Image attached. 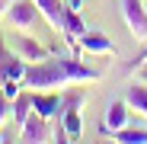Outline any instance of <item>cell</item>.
Wrapping results in <instances>:
<instances>
[{
	"instance_id": "1",
	"label": "cell",
	"mask_w": 147,
	"mask_h": 144,
	"mask_svg": "<svg viewBox=\"0 0 147 144\" xmlns=\"http://www.w3.org/2000/svg\"><path fill=\"white\" fill-rule=\"evenodd\" d=\"M102 74L77 58H45L29 64L22 87L29 90H64L70 83H96Z\"/></svg>"
},
{
	"instance_id": "2",
	"label": "cell",
	"mask_w": 147,
	"mask_h": 144,
	"mask_svg": "<svg viewBox=\"0 0 147 144\" xmlns=\"http://www.w3.org/2000/svg\"><path fill=\"white\" fill-rule=\"evenodd\" d=\"M83 103L86 96L80 90L64 93V112H61V138L58 141H80L83 138Z\"/></svg>"
},
{
	"instance_id": "3",
	"label": "cell",
	"mask_w": 147,
	"mask_h": 144,
	"mask_svg": "<svg viewBox=\"0 0 147 144\" xmlns=\"http://www.w3.org/2000/svg\"><path fill=\"white\" fill-rule=\"evenodd\" d=\"M38 7H35V0H13L10 10H7V26L13 32H32L35 26V19H38Z\"/></svg>"
},
{
	"instance_id": "4",
	"label": "cell",
	"mask_w": 147,
	"mask_h": 144,
	"mask_svg": "<svg viewBox=\"0 0 147 144\" xmlns=\"http://www.w3.org/2000/svg\"><path fill=\"white\" fill-rule=\"evenodd\" d=\"M32 112H38L48 122H61V112H64V96L61 90H32Z\"/></svg>"
},
{
	"instance_id": "5",
	"label": "cell",
	"mask_w": 147,
	"mask_h": 144,
	"mask_svg": "<svg viewBox=\"0 0 147 144\" xmlns=\"http://www.w3.org/2000/svg\"><path fill=\"white\" fill-rule=\"evenodd\" d=\"M121 16H125V26L134 35V42H147V10L141 0H121Z\"/></svg>"
},
{
	"instance_id": "6",
	"label": "cell",
	"mask_w": 147,
	"mask_h": 144,
	"mask_svg": "<svg viewBox=\"0 0 147 144\" xmlns=\"http://www.w3.org/2000/svg\"><path fill=\"white\" fill-rule=\"evenodd\" d=\"M19 138H22V141H29V144H45V141H55L48 118H42L38 112H32V115L26 118V125L19 128Z\"/></svg>"
},
{
	"instance_id": "7",
	"label": "cell",
	"mask_w": 147,
	"mask_h": 144,
	"mask_svg": "<svg viewBox=\"0 0 147 144\" xmlns=\"http://www.w3.org/2000/svg\"><path fill=\"white\" fill-rule=\"evenodd\" d=\"M128 103L125 99H115V103H109V109H106V115H102V125H99V131L102 135H115V131H121L128 125Z\"/></svg>"
},
{
	"instance_id": "8",
	"label": "cell",
	"mask_w": 147,
	"mask_h": 144,
	"mask_svg": "<svg viewBox=\"0 0 147 144\" xmlns=\"http://www.w3.org/2000/svg\"><path fill=\"white\" fill-rule=\"evenodd\" d=\"M13 51H16L19 58H26L29 64H35V61H45V58H51V51H48L45 45H38L35 39H29L26 32L13 35Z\"/></svg>"
},
{
	"instance_id": "9",
	"label": "cell",
	"mask_w": 147,
	"mask_h": 144,
	"mask_svg": "<svg viewBox=\"0 0 147 144\" xmlns=\"http://www.w3.org/2000/svg\"><path fill=\"white\" fill-rule=\"evenodd\" d=\"M77 48L86 51V55H115V51H118L115 42H112L109 35H102V32H83L80 42H77Z\"/></svg>"
},
{
	"instance_id": "10",
	"label": "cell",
	"mask_w": 147,
	"mask_h": 144,
	"mask_svg": "<svg viewBox=\"0 0 147 144\" xmlns=\"http://www.w3.org/2000/svg\"><path fill=\"white\" fill-rule=\"evenodd\" d=\"M35 7H38V13H42V19H45L55 32L64 29V0H35Z\"/></svg>"
},
{
	"instance_id": "11",
	"label": "cell",
	"mask_w": 147,
	"mask_h": 144,
	"mask_svg": "<svg viewBox=\"0 0 147 144\" xmlns=\"http://www.w3.org/2000/svg\"><path fill=\"white\" fill-rule=\"evenodd\" d=\"M10 115H13L16 128H22V125H26V118L32 115V90H29V93H19L16 99L10 103Z\"/></svg>"
},
{
	"instance_id": "12",
	"label": "cell",
	"mask_w": 147,
	"mask_h": 144,
	"mask_svg": "<svg viewBox=\"0 0 147 144\" xmlns=\"http://www.w3.org/2000/svg\"><path fill=\"white\" fill-rule=\"evenodd\" d=\"M125 103H128L138 115L147 118V83H131L128 93H125Z\"/></svg>"
},
{
	"instance_id": "13",
	"label": "cell",
	"mask_w": 147,
	"mask_h": 144,
	"mask_svg": "<svg viewBox=\"0 0 147 144\" xmlns=\"http://www.w3.org/2000/svg\"><path fill=\"white\" fill-rule=\"evenodd\" d=\"M112 141H118V144H147V128H121V131H115L112 135Z\"/></svg>"
},
{
	"instance_id": "14",
	"label": "cell",
	"mask_w": 147,
	"mask_h": 144,
	"mask_svg": "<svg viewBox=\"0 0 147 144\" xmlns=\"http://www.w3.org/2000/svg\"><path fill=\"white\" fill-rule=\"evenodd\" d=\"M19 87H22V83H16V80H3V83H0V93H3V96H7V99L13 103V99H16V96L22 93Z\"/></svg>"
},
{
	"instance_id": "15",
	"label": "cell",
	"mask_w": 147,
	"mask_h": 144,
	"mask_svg": "<svg viewBox=\"0 0 147 144\" xmlns=\"http://www.w3.org/2000/svg\"><path fill=\"white\" fill-rule=\"evenodd\" d=\"M144 64H147V42H144V48H141V51H138V55L131 58V64H128V70H141Z\"/></svg>"
},
{
	"instance_id": "16",
	"label": "cell",
	"mask_w": 147,
	"mask_h": 144,
	"mask_svg": "<svg viewBox=\"0 0 147 144\" xmlns=\"http://www.w3.org/2000/svg\"><path fill=\"white\" fill-rule=\"evenodd\" d=\"M13 55H16V51H10V48H7V39L0 35V74H3V67H7V61H10Z\"/></svg>"
},
{
	"instance_id": "17",
	"label": "cell",
	"mask_w": 147,
	"mask_h": 144,
	"mask_svg": "<svg viewBox=\"0 0 147 144\" xmlns=\"http://www.w3.org/2000/svg\"><path fill=\"white\" fill-rule=\"evenodd\" d=\"M83 3H86V0H64V7L74 10V13H83Z\"/></svg>"
},
{
	"instance_id": "18",
	"label": "cell",
	"mask_w": 147,
	"mask_h": 144,
	"mask_svg": "<svg viewBox=\"0 0 147 144\" xmlns=\"http://www.w3.org/2000/svg\"><path fill=\"white\" fill-rule=\"evenodd\" d=\"M10 3H13V0H0V19L7 16V10H10Z\"/></svg>"
},
{
	"instance_id": "19",
	"label": "cell",
	"mask_w": 147,
	"mask_h": 144,
	"mask_svg": "<svg viewBox=\"0 0 147 144\" xmlns=\"http://www.w3.org/2000/svg\"><path fill=\"white\" fill-rule=\"evenodd\" d=\"M141 80H144V83H147V70H141Z\"/></svg>"
}]
</instances>
